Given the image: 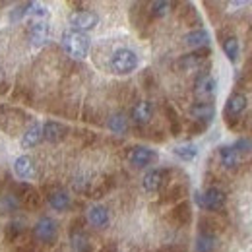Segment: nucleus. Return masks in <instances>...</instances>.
<instances>
[{
    "label": "nucleus",
    "instance_id": "f257e3e1",
    "mask_svg": "<svg viewBox=\"0 0 252 252\" xmlns=\"http://www.w3.org/2000/svg\"><path fill=\"white\" fill-rule=\"evenodd\" d=\"M61 45H63L64 53L70 57V59H76V61H82L88 57L90 53V47H92V41L86 33H78L72 32V30H66L61 37Z\"/></svg>",
    "mask_w": 252,
    "mask_h": 252
},
{
    "label": "nucleus",
    "instance_id": "f03ea898",
    "mask_svg": "<svg viewBox=\"0 0 252 252\" xmlns=\"http://www.w3.org/2000/svg\"><path fill=\"white\" fill-rule=\"evenodd\" d=\"M140 64L138 55L132 51V49H117L113 55H111V72L117 74V76H128L132 74Z\"/></svg>",
    "mask_w": 252,
    "mask_h": 252
},
{
    "label": "nucleus",
    "instance_id": "7ed1b4c3",
    "mask_svg": "<svg viewBox=\"0 0 252 252\" xmlns=\"http://www.w3.org/2000/svg\"><path fill=\"white\" fill-rule=\"evenodd\" d=\"M210 57H212V49L210 47H204V49H196L189 55H183L179 59L177 66L185 72H208L210 68Z\"/></svg>",
    "mask_w": 252,
    "mask_h": 252
},
{
    "label": "nucleus",
    "instance_id": "20e7f679",
    "mask_svg": "<svg viewBox=\"0 0 252 252\" xmlns=\"http://www.w3.org/2000/svg\"><path fill=\"white\" fill-rule=\"evenodd\" d=\"M194 200L196 204L202 208V210H208V212H220L225 208V202H227V196L225 192L218 187H210L204 192H196L194 194Z\"/></svg>",
    "mask_w": 252,
    "mask_h": 252
},
{
    "label": "nucleus",
    "instance_id": "39448f33",
    "mask_svg": "<svg viewBox=\"0 0 252 252\" xmlns=\"http://www.w3.org/2000/svg\"><path fill=\"white\" fill-rule=\"evenodd\" d=\"M68 24H70V30H72V32L88 33L97 28L99 16H97L95 12H90V10H78V12H72V14H70Z\"/></svg>",
    "mask_w": 252,
    "mask_h": 252
},
{
    "label": "nucleus",
    "instance_id": "423d86ee",
    "mask_svg": "<svg viewBox=\"0 0 252 252\" xmlns=\"http://www.w3.org/2000/svg\"><path fill=\"white\" fill-rule=\"evenodd\" d=\"M57 235H59V225L51 218H41L33 225V237H35L37 243L51 245V243H55Z\"/></svg>",
    "mask_w": 252,
    "mask_h": 252
},
{
    "label": "nucleus",
    "instance_id": "0eeeda50",
    "mask_svg": "<svg viewBox=\"0 0 252 252\" xmlns=\"http://www.w3.org/2000/svg\"><path fill=\"white\" fill-rule=\"evenodd\" d=\"M169 181H171V171L169 169H152L144 175L142 179V187L146 192H159L165 187H169Z\"/></svg>",
    "mask_w": 252,
    "mask_h": 252
},
{
    "label": "nucleus",
    "instance_id": "6e6552de",
    "mask_svg": "<svg viewBox=\"0 0 252 252\" xmlns=\"http://www.w3.org/2000/svg\"><path fill=\"white\" fill-rule=\"evenodd\" d=\"M126 159L134 167H148V165H154L159 159V156L156 150H152L148 146H132L126 154Z\"/></svg>",
    "mask_w": 252,
    "mask_h": 252
},
{
    "label": "nucleus",
    "instance_id": "1a4fd4ad",
    "mask_svg": "<svg viewBox=\"0 0 252 252\" xmlns=\"http://www.w3.org/2000/svg\"><path fill=\"white\" fill-rule=\"evenodd\" d=\"M14 194L18 196V200H20V208L24 206L26 210H39V206H41V194H39V190L33 189L32 185H28V183H20L16 189H14Z\"/></svg>",
    "mask_w": 252,
    "mask_h": 252
},
{
    "label": "nucleus",
    "instance_id": "9d476101",
    "mask_svg": "<svg viewBox=\"0 0 252 252\" xmlns=\"http://www.w3.org/2000/svg\"><path fill=\"white\" fill-rule=\"evenodd\" d=\"M218 92V80L204 72V74H198L196 82H194V94L198 97V101H210Z\"/></svg>",
    "mask_w": 252,
    "mask_h": 252
},
{
    "label": "nucleus",
    "instance_id": "9b49d317",
    "mask_svg": "<svg viewBox=\"0 0 252 252\" xmlns=\"http://www.w3.org/2000/svg\"><path fill=\"white\" fill-rule=\"evenodd\" d=\"M84 220L82 218H76L70 225V241H72V247L76 249V252H92V243H90V237L86 235L84 231Z\"/></svg>",
    "mask_w": 252,
    "mask_h": 252
},
{
    "label": "nucleus",
    "instance_id": "f8f14e48",
    "mask_svg": "<svg viewBox=\"0 0 252 252\" xmlns=\"http://www.w3.org/2000/svg\"><path fill=\"white\" fill-rule=\"evenodd\" d=\"M247 105H249V99H247L245 94H241V92L231 94L227 97V103H225V109H223V119L225 121L239 119L247 111Z\"/></svg>",
    "mask_w": 252,
    "mask_h": 252
},
{
    "label": "nucleus",
    "instance_id": "ddd939ff",
    "mask_svg": "<svg viewBox=\"0 0 252 252\" xmlns=\"http://www.w3.org/2000/svg\"><path fill=\"white\" fill-rule=\"evenodd\" d=\"M189 115H190V119L196 121V123L210 125L212 119L216 117V107H214V103H210V101H196V103L190 105Z\"/></svg>",
    "mask_w": 252,
    "mask_h": 252
},
{
    "label": "nucleus",
    "instance_id": "4468645a",
    "mask_svg": "<svg viewBox=\"0 0 252 252\" xmlns=\"http://www.w3.org/2000/svg\"><path fill=\"white\" fill-rule=\"evenodd\" d=\"M152 117H154V103L152 101H138L130 111V119L138 128L150 125Z\"/></svg>",
    "mask_w": 252,
    "mask_h": 252
},
{
    "label": "nucleus",
    "instance_id": "2eb2a0df",
    "mask_svg": "<svg viewBox=\"0 0 252 252\" xmlns=\"http://www.w3.org/2000/svg\"><path fill=\"white\" fill-rule=\"evenodd\" d=\"M167 221H171V223L177 225V227L189 225L190 221H192V206H190V202L183 200V202L175 204L173 210L167 214Z\"/></svg>",
    "mask_w": 252,
    "mask_h": 252
},
{
    "label": "nucleus",
    "instance_id": "dca6fc26",
    "mask_svg": "<svg viewBox=\"0 0 252 252\" xmlns=\"http://www.w3.org/2000/svg\"><path fill=\"white\" fill-rule=\"evenodd\" d=\"M26 241H28V231H26V225L22 221H12L6 225V229H4V243L6 245L20 247Z\"/></svg>",
    "mask_w": 252,
    "mask_h": 252
},
{
    "label": "nucleus",
    "instance_id": "f3484780",
    "mask_svg": "<svg viewBox=\"0 0 252 252\" xmlns=\"http://www.w3.org/2000/svg\"><path fill=\"white\" fill-rule=\"evenodd\" d=\"M70 134V128L59 121H49L43 125V140L51 142V144H59Z\"/></svg>",
    "mask_w": 252,
    "mask_h": 252
},
{
    "label": "nucleus",
    "instance_id": "a211bd4d",
    "mask_svg": "<svg viewBox=\"0 0 252 252\" xmlns=\"http://www.w3.org/2000/svg\"><path fill=\"white\" fill-rule=\"evenodd\" d=\"M49 35H51V26H49L47 20H35L30 26V41H32L33 47L47 45Z\"/></svg>",
    "mask_w": 252,
    "mask_h": 252
},
{
    "label": "nucleus",
    "instance_id": "6ab92c4d",
    "mask_svg": "<svg viewBox=\"0 0 252 252\" xmlns=\"http://www.w3.org/2000/svg\"><path fill=\"white\" fill-rule=\"evenodd\" d=\"M14 173L18 179L22 181H33L37 177V167H35V161L30 156H20V158L14 161Z\"/></svg>",
    "mask_w": 252,
    "mask_h": 252
},
{
    "label": "nucleus",
    "instance_id": "aec40b11",
    "mask_svg": "<svg viewBox=\"0 0 252 252\" xmlns=\"http://www.w3.org/2000/svg\"><path fill=\"white\" fill-rule=\"evenodd\" d=\"M47 200H49V206H51L53 210H57V212L68 210V208H70V202H72V200H70V194L64 189H61V187L49 190V192H47Z\"/></svg>",
    "mask_w": 252,
    "mask_h": 252
},
{
    "label": "nucleus",
    "instance_id": "412c9836",
    "mask_svg": "<svg viewBox=\"0 0 252 252\" xmlns=\"http://www.w3.org/2000/svg\"><path fill=\"white\" fill-rule=\"evenodd\" d=\"M187 192H189L187 183H173V185H169L167 190L163 192L161 204H179V202H183V200H185Z\"/></svg>",
    "mask_w": 252,
    "mask_h": 252
},
{
    "label": "nucleus",
    "instance_id": "4be33fe9",
    "mask_svg": "<svg viewBox=\"0 0 252 252\" xmlns=\"http://www.w3.org/2000/svg\"><path fill=\"white\" fill-rule=\"evenodd\" d=\"M41 140H43V125H41V123H32V125L24 130L20 144H22V148L28 150V148L37 146Z\"/></svg>",
    "mask_w": 252,
    "mask_h": 252
},
{
    "label": "nucleus",
    "instance_id": "5701e85b",
    "mask_svg": "<svg viewBox=\"0 0 252 252\" xmlns=\"http://www.w3.org/2000/svg\"><path fill=\"white\" fill-rule=\"evenodd\" d=\"M183 41H185V45H189L190 49H204V47H208L210 45V33L206 32L204 28H200V30H192L189 32L185 37H183Z\"/></svg>",
    "mask_w": 252,
    "mask_h": 252
},
{
    "label": "nucleus",
    "instance_id": "b1692460",
    "mask_svg": "<svg viewBox=\"0 0 252 252\" xmlns=\"http://www.w3.org/2000/svg\"><path fill=\"white\" fill-rule=\"evenodd\" d=\"M88 221H90L94 227H97V229H105V227L109 225V221H111L109 210H107L105 206L95 204V206H92V208L88 210Z\"/></svg>",
    "mask_w": 252,
    "mask_h": 252
},
{
    "label": "nucleus",
    "instance_id": "393cba45",
    "mask_svg": "<svg viewBox=\"0 0 252 252\" xmlns=\"http://www.w3.org/2000/svg\"><path fill=\"white\" fill-rule=\"evenodd\" d=\"M198 231L200 235H208V237H216L218 233L223 231V225L216 216H202L198 220Z\"/></svg>",
    "mask_w": 252,
    "mask_h": 252
},
{
    "label": "nucleus",
    "instance_id": "a878e982",
    "mask_svg": "<svg viewBox=\"0 0 252 252\" xmlns=\"http://www.w3.org/2000/svg\"><path fill=\"white\" fill-rule=\"evenodd\" d=\"M218 156L225 169H237L241 165V154L233 146H221L218 150Z\"/></svg>",
    "mask_w": 252,
    "mask_h": 252
},
{
    "label": "nucleus",
    "instance_id": "bb28decb",
    "mask_svg": "<svg viewBox=\"0 0 252 252\" xmlns=\"http://www.w3.org/2000/svg\"><path fill=\"white\" fill-rule=\"evenodd\" d=\"M221 49H223L225 57H227L231 63H237V61H239V55H241V45H239V39H237L235 35L221 37Z\"/></svg>",
    "mask_w": 252,
    "mask_h": 252
},
{
    "label": "nucleus",
    "instance_id": "cd10ccee",
    "mask_svg": "<svg viewBox=\"0 0 252 252\" xmlns=\"http://www.w3.org/2000/svg\"><path fill=\"white\" fill-rule=\"evenodd\" d=\"M128 117H126L125 113H115V115H111L109 117V121H107V128L113 132V134H125L126 130H128Z\"/></svg>",
    "mask_w": 252,
    "mask_h": 252
},
{
    "label": "nucleus",
    "instance_id": "c85d7f7f",
    "mask_svg": "<svg viewBox=\"0 0 252 252\" xmlns=\"http://www.w3.org/2000/svg\"><path fill=\"white\" fill-rule=\"evenodd\" d=\"M181 20H183L187 26L194 28V30H200V26H202L200 14L196 12V8H194L192 4H185V6H183V10H181Z\"/></svg>",
    "mask_w": 252,
    "mask_h": 252
},
{
    "label": "nucleus",
    "instance_id": "c756f323",
    "mask_svg": "<svg viewBox=\"0 0 252 252\" xmlns=\"http://www.w3.org/2000/svg\"><path fill=\"white\" fill-rule=\"evenodd\" d=\"M173 6H175V2L156 0V2L148 4V12H150V16H152V18H163V16H167V14L173 10Z\"/></svg>",
    "mask_w": 252,
    "mask_h": 252
},
{
    "label": "nucleus",
    "instance_id": "7c9ffc66",
    "mask_svg": "<svg viewBox=\"0 0 252 252\" xmlns=\"http://www.w3.org/2000/svg\"><path fill=\"white\" fill-rule=\"evenodd\" d=\"M18 208H20V200H18V196L14 192H4L0 196V212L2 214H12Z\"/></svg>",
    "mask_w": 252,
    "mask_h": 252
},
{
    "label": "nucleus",
    "instance_id": "2f4dec72",
    "mask_svg": "<svg viewBox=\"0 0 252 252\" xmlns=\"http://www.w3.org/2000/svg\"><path fill=\"white\" fill-rule=\"evenodd\" d=\"M165 115H167V119H169V130H171V134H173V136H181L183 125H181V121H179L177 111H175L171 105H167V107H165Z\"/></svg>",
    "mask_w": 252,
    "mask_h": 252
},
{
    "label": "nucleus",
    "instance_id": "473e14b6",
    "mask_svg": "<svg viewBox=\"0 0 252 252\" xmlns=\"http://www.w3.org/2000/svg\"><path fill=\"white\" fill-rule=\"evenodd\" d=\"M173 154L183 161H192V159L198 156V148L194 144H183V146H177L173 150Z\"/></svg>",
    "mask_w": 252,
    "mask_h": 252
},
{
    "label": "nucleus",
    "instance_id": "72a5a7b5",
    "mask_svg": "<svg viewBox=\"0 0 252 252\" xmlns=\"http://www.w3.org/2000/svg\"><path fill=\"white\" fill-rule=\"evenodd\" d=\"M216 245H218L216 237L198 235V239H196V252H212L216 249Z\"/></svg>",
    "mask_w": 252,
    "mask_h": 252
},
{
    "label": "nucleus",
    "instance_id": "f704fd0d",
    "mask_svg": "<svg viewBox=\"0 0 252 252\" xmlns=\"http://www.w3.org/2000/svg\"><path fill=\"white\" fill-rule=\"evenodd\" d=\"M30 10H32V2H22V4H18L14 10H10V22H20V20H24V18L30 14Z\"/></svg>",
    "mask_w": 252,
    "mask_h": 252
},
{
    "label": "nucleus",
    "instance_id": "c9c22d12",
    "mask_svg": "<svg viewBox=\"0 0 252 252\" xmlns=\"http://www.w3.org/2000/svg\"><path fill=\"white\" fill-rule=\"evenodd\" d=\"M233 148H235L239 154H249V152H252V140L251 138H241V140H237V142L233 144Z\"/></svg>",
    "mask_w": 252,
    "mask_h": 252
},
{
    "label": "nucleus",
    "instance_id": "e433bc0d",
    "mask_svg": "<svg viewBox=\"0 0 252 252\" xmlns=\"http://www.w3.org/2000/svg\"><path fill=\"white\" fill-rule=\"evenodd\" d=\"M210 125H204V123H196V121H190V125L187 126V132L190 136H198V134H204L208 130Z\"/></svg>",
    "mask_w": 252,
    "mask_h": 252
},
{
    "label": "nucleus",
    "instance_id": "4c0bfd02",
    "mask_svg": "<svg viewBox=\"0 0 252 252\" xmlns=\"http://www.w3.org/2000/svg\"><path fill=\"white\" fill-rule=\"evenodd\" d=\"M30 14L35 16V18H39V20H45L47 18V8L43 6V4H39V2H32V10H30Z\"/></svg>",
    "mask_w": 252,
    "mask_h": 252
},
{
    "label": "nucleus",
    "instance_id": "58836bf2",
    "mask_svg": "<svg viewBox=\"0 0 252 252\" xmlns=\"http://www.w3.org/2000/svg\"><path fill=\"white\" fill-rule=\"evenodd\" d=\"M14 101H22V103H30L32 101V97L28 94V90L26 88H22V86H18L16 88V92H14Z\"/></svg>",
    "mask_w": 252,
    "mask_h": 252
},
{
    "label": "nucleus",
    "instance_id": "ea45409f",
    "mask_svg": "<svg viewBox=\"0 0 252 252\" xmlns=\"http://www.w3.org/2000/svg\"><path fill=\"white\" fill-rule=\"evenodd\" d=\"M14 252H39V249H37V245H35V243H32V241H26L24 245L16 247V249H14Z\"/></svg>",
    "mask_w": 252,
    "mask_h": 252
},
{
    "label": "nucleus",
    "instance_id": "a19ab883",
    "mask_svg": "<svg viewBox=\"0 0 252 252\" xmlns=\"http://www.w3.org/2000/svg\"><path fill=\"white\" fill-rule=\"evenodd\" d=\"M158 252H187V247H183V245H167V247L159 249Z\"/></svg>",
    "mask_w": 252,
    "mask_h": 252
}]
</instances>
